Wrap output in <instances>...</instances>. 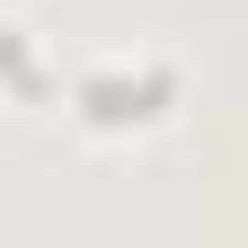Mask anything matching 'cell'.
<instances>
[{"instance_id": "1", "label": "cell", "mask_w": 248, "mask_h": 248, "mask_svg": "<svg viewBox=\"0 0 248 248\" xmlns=\"http://www.w3.org/2000/svg\"><path fill=\"white\" fill-rule=\"evenodd\" d=\"M186 98V80H177V62L160 53H107V62H80L71 89H62V107H71V124H89V133H151L169 107Z\"/></svg>"}, {"instance_id": "2", "label": "cell", "mask_w": 248, "mask_h": 248, "mask_svg": "<svg viewBox=\"0 0 248 248\" xmlns=\"http://www.w3.org/2000/svg\"><path fill=\"white\" fill-rule=\"evenodd\" d=\"M0 89L9 98H45L53 89V62L36 45V27H18V18H0Z\"/></svg>"}]
</instances>
